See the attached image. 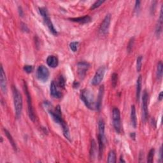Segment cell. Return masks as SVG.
Here are the masks:
<instances>
[{
	"label": "cell",
	"mask_w": 163,
	"mask_h": 163,
	"mask_svg": "<svg viewBox=\"0 0 163 163\" xmlns=\"http://www.w3.org/2000/svg\"><path fill=\"white\" fill-rule=\"evenodd\" d=\"M48 111L55 123L59 124L61 127H62L64 136L69 141H71V136H70L69 127L67 124L66 123L65 121L62 118L60 106L58 105L56 106L55 110H53L52 108H49Z\"/></svg>",
	"instance_id": "1"
},
{
	"label": "cell",
	"mask_w": 163,
	"mask_h": 163,
	"mask_svg": "<svg viewBox=\"0 0 163 163\" xmlns=\"http://www.w3.org/2000/svg\"><path fill=\"white\" fill-rule=\"evenodd\" d=\"M80 98L89 109H96V102L95 101L94 95L90 90L84 89L82 90L80 93Z\"/></svg>",
	"instance_id": "2"
},
{
	"label": "cell",
	"mask_w": 163,
	"mask_h": 163,
	"mask_svg": "<svg viewBox=\"0 0 163 163\" xmlns=\"http://www.w3.org/2000/svg\"><path fill=\"white\" fill-rule=\"evenodd\" d=\"M12 93H13V104L15 108V116L17 119L20 118L21 115L22 110V97L19 90L17 89L15 86H12Z\"/></svg>",
	"instance_id": "3"
},
{
	"label": "cell",
	"mask_w": 163,
	"mask_h": 163,
	"mask_svg": "<svg viewBox=\"0 0 163 163\" xmlns=\"http://www.w3.org/2000/svg\"><path fill=\"white\" fill-rule=\"evenodd\" d=\"M39 12L40 15H42V17L43 19L45 24L47 25V26L50 30V31L54 35H57L58 31L57 30L55 29L52 22L51 21V19L49 17L47 9H45V8H39Z\"/></svg>",
	"instance_id": "4"
},
{
	"label": "cell",
	"mask_w": 163,
	"mask_h": 163,
	"mask_svg": "<svg viewBox=\"0 0 163 163\" xmlns=\"http://www.w3.org/2000/svg\"><path fill=\"white\" fill-rule=\"evenodd\" d=\"M24 90L25 96L27 97L29 117L31 120L33 122H34L35 120L36 117H35L34 108H33V106L31 97L30 93H29L28 88V85H27V84H26V82H24Z\"/></svg>",
	"instance_id": "5"
},
{
	"label": "cell",
	"mask_w": 163,
	"mask_h": 163,
	"mask_svg": "<svg viewBox=\"0 0 163 163\" xmlns=\"http://www.w3.org/2000/svg\"><path fill=\"white\" fill-rule=\"evenodd\" d=\"M50 76V72L48 68L43 65H40L38 66L37 70V78L42 82H46Z\"/></svg>",
	"instance_id": "6"
},
{
	"label": "cell",
	"mask_w": 163,
	"mask_h": 163,
	"mask_svg": "<svg viewBox=\"0 0 163 163\" xmlns=\"http://www.w3.org/2000/svg\"><path fill=\"white\" fill-rule=\"evenodd\" d=\"M112 119H113V125L114 129L117 133L121 132V120L120 113L119 108H114L112 110Z\"/></svg>",
	"instance_id": "7"
},
{
	"label": "cell",
	"mask_w": 163,
	"mask_h": 163,
	"mask_svg": "<svg viewBox=\"0 0 163 163\" xmlns=\"http://www.w3.org/2000/svg\"><path fill=\"white\" fill-rule=\"evenodd\" d=\"M149 94L145 90L142 96V119L145 122L147 120L149 115V110H148V104H149Z\"/></svg>",
	"instance_id": "8"
},
{
	"label": "cell",
	"mask_w": 163,
	"mask_h": 163,
	"mask_svg": "<svg viewBox=\"0 0 163 163\" xmlns=\"http://www.w3.org/2000/svg\"><path fill=\"white\" fill-rule=\"evenodd\" d=\"M105 73V66H101L98 69L94 76V77L91 81V84L93 85H98L101 84L103 80Z\"/></svg>",
	"instance_id": "9"
},
{
	"label": "cell",
	"mask_w": 163,
	"mask_h": 163,
	"mask_svg": "<svg viewBox=\"0 0 163 163\" xmlns=\"http://www.w3.org/2000/svg\"><path fill=\"white\" fill-rule=\"evenodd\" d=\"M110 22H111V15L107 14L99 26V33L100 34L105 35L108 33Z\"/></svg>",
	"instance_id": "10"
},
{
	"label": "cell",
	"mask_w": 163,
	"mask_h": 163,
	"mask_svg": "<svg viewBox=\"0 0 163 163\" xmlns=\"http://www.w3.org/2000/svg\"><path fill=\"white\" fill-rule=\"evenodd\" d=\"M89 67L90 64L85 61H82L77 64V73L80 79H83L85 77Z\"/></svg>",
	"instance_id": "11"
},
{
	"label": "cell",
	"mask_w": 163,
	"mask_h": 163,
	"mask_svg": "<svg viewBox=\"0 0 163 163\" xmlns=\"http://www.w3.org/2000/svg\"><path fill=\"white\" fill-rule=\"evenodd\" d=\"M0 87L3 94H7V82L6 74L4 73L3 66H1L0 69Z\"/></svg>",
	"instance_id": "12"
},
{
	"label": "cell",
	"mask_w": 163,
	"mask_h": 163,
	"mask_svg": "<svg viewBox=\"0 0 163 163\" xmlns=\"http://www.w3.org/2000/svg\"><path fill=\"white\" fill-rule=\"evenodd\" d=\"M50 95L52 96L54 98H61L62 97V94L61 92L58 90L57 84H56L55 81H52V82L50 84Z\"/></svg>",
	"instance_id": "13"
},
{
	"label": "cell",
	"mask_w": 163,
	"mask_h": 163,
	"mask_svg": "<svg viewBox=\"0 0 163 163\" xmlns=\"http://www.w3.org/2000/svg\"><path fill=\"white\" fill-rule=\"evenodd\" d=\"M104 92H105L104 85H102L100 86V87L99 89V93H98V98H97V101H96V110H99L101 109L102 101H103V96H104Z\"/></svg>",
	"instance_id": "14"
},
{
	"label": "cell",
	"mask_w": 163,
	"mask_h": 163,
	"mask_svg": "<svg viewBox=\"0 0 163 163\" xmlns=\"http://www.w3.org/2000/svg\"><path fill=\"white\" fill-rule=\"evenodd\" d=\"M162 21H163V15H162V6L161 8V12L159 18L158 19L157 24L156 27V34L157 37H159L161 33H162Z\"/></svg>",
	"instance_id": "15"
},
{
	"label": "cell",
	"mask_w": 163,
	"mask_h": 163,
	"mask_svg": "<svg viewBox=\"0 0 163 163\" xmlns=\"http://www.w3.org/2000/svg\"><path fill=\"white\" fill-rule=\"evenodd\" d=\"M47 64L50 68H56L59 64V60L55 55H49L47 58Z\"/></svg>",
	"instance_id": "16"
},
{
	"label": "cell",
	"mask_w": 163,
	"mask_h": 163,
	"mask_svg": "<svg viewBox=\"0 0 163 163\" xmlns=\"http://www.w3.org/2000/svg\"><path fill=\"white\" fill-rule=\"evenodd\" d=\"M105 129V122L103 119H99L98 121V131H99L98 137L100 138L102 140H103L104 141H106Z\"/></svg>",
	"instance_id": "17"
},
{
	"label": "cell",
	"mask_w": 163,
	"mask_h": 163,
	"mask_svg": "<svg viewBox=\"0 0 163 163\" xmlns=\"http://www.w3.org/2000/svg\"><path fill=\"white\" fill-rule=\"evenodd\" d=\"M141 85H142V77H141V75H140L138 77V79L136 81V100L138 101H140L141 90Z\"/></svg>",
	"instance_id": "18"
},
{
	"label": "cell",
	"mask_w": 163,
	"mask_h": 163,
	"mask_svg": "<svg viewBox=\"0 0 163 163\" xmlns=\"http://www.w3.org/2000/svg\"><path fill=\"white\" fill-rule=\"evenodd\" d=\"M71 21L79 22L80 24H86L89 23L91 21V17L89 15H85V16L82 17H77V18H71L70 19Z\"/></svg>",
	"instance_id": "19"
},
{
	"label": "cell",
	"mask_w": 163,
	"mask_h": 163,
	"mask_svg": "<svg viewBox=\"0 0 163 163\" xmlns=\"http://www.w3.org/2000/svg\"><path fill=\"white\" fill-rule=\"evenodd\" d=\"M131 124L134 128H136L137 126V118H136V108L135 105L131 106Z\"/></svg>",
	"instance_id": "20"
},
{
	"label": "cell",
	"mask_w": 163,
	"mask_h": 163,
	"mask_svg": "<svg viewBox=\"0 0 163 163\" xmlns=\"http://www.w3.org/2000/svg\"><path fill=\"white\" fill-rule=\"evenodd\" d=\"M3 131L4 132V135H6V136L7 137V138L8 140H9L10 143V144H11L12 147H13V149H14L15 151H17V145H16V144H15V142L13 138V137L11 135V134L10 133V132L7 129H3Z\"/></svg>",
	"instance_id": "21"
},
{
	"label": "cell",
	"mask_w": 163,
	"mask_h": 163,
	"mask_svg": "<svg viewBox=\"0 0 163 163\" xmlns=\"http://www.w3.org/2000/svg\"><path fill=\"white\" fill-rule=\"evenodd\" d=\"M97 150L96 144L94 140H93L91 141V147H90V156L91 159H95L96 156V152Z\"/></svg>",
	"instance_id": "22"
},
{
	"label": "cell",
	"mask_w": 163,
	"mask_h": 163,
	"mask_svg": "<svg viewBox=\"0 0 163 163\" xmlns=\"http://www.w3.org/2000/svg\"><path fill=\"white\" fill-rule=\"evenodd\" d=\"M163 73V64L161 61H159L157 64V77L158 79H161Z\"/></svg>",
	"instance_id": "23"
},
{
	"label": "cell",
	"mask_w": 163,
	"mask_h": 163,
	"mask_svg": "<svg viewBox=\"0 0 163 163\" xmlns=\"http://www.w3.org/2000/svg\"><path fill=\"white\" fill-rule=\"evenodd\" d=\"M107 162L108 163H115L116 162V154L114 150H110L109 152Z\"/></svg>",
	"instance_id": "24"
},
{
	"label": "cell",
	"mask_w": 163,
	"mask_h": 163,
	"mask_svg": "<svg viewBox=\"0 0 163 163\" xmlns=\"http://www.w3.org/2000/svg\"><path fill=\"white\" fill-rule=\"evenodd\" d=\"M142 61H143V56L139 55L136 59V70L138 72H140L141 70Z\"/></svg>",
	"instance_id": "25"
},
{
	"label": "cell",
	"mask_w": 163,
	"mask_h": 163,
	"mask_svg": "<svg viewBox=\"0 0 163 163\" xmlns=\"http://www.w3.org/2000/svg\"><path fill=\"white\" fill-rule=\"evenodd\" d=\"M155 154V149H152L149 151V154H148L147 156V162L149 163H152L154 161V157Z\"/></svg>",
	"instance_id": "26"
},
{
	"label": "cell",
	"mask_w": 163,
	"mask_h": 163,
	"mask_svg": "<svg viewBox=\"0 0 163 163\" xmlns=\"http://www.w3.org/2000/svg\"><path fill=\"white\" fill-rule=\"evenodd\" d=\"M117 81H118V75L116 73H114L111 75V85L113 87H115L117 85Z\"/></svg>",
	"instance_id": "27"
},
{
	"label": "cell",
	"mask_w": 163,
	"mask_h": 163,
	"mask_svg": "<svg viewBox=\"0 0 163 163\" xmlns=\"http://www.w3.org/2000/svg\"><path fill=\"white\" fill-rule=\"evenodd\" d=\"M134 44H135V38H131L129 40V42L128 43V45H127V52H128L129 53H130L132 50V48H133V46H134Z\"/></svg>",
	"instance_id": "28"
},
{
	"label": "cell",
	"mask_w": 163,
	"mask_h": 163,
	"mask_svg": "<svg viewBox=\"0 0 163 163\" xmlns=\"http://www.w3.org/2000/svg\"><path fill=\"white\" fill-rule=\"evenodd\" d=\"M79 44V43L78 42H73L70 43V49L74 52H76V51H77V49H78Z\"/></svg>",
	"instance_id": "29"
},
{
	"label": "cell",
	"mask_w": 163,
	"mask_h": 163,
	"mask_svg": "<svg viewBox=\"0 0 163 163\" xmlns=\"http://www.w3.org/2000/svg\"><path fill=\"white\" fill-rule=\"evenodd\" d=\"M105 1H102V0H98V1H96L94 3H93L92 4V6L90 7V10H94L97 8H98L99 7H100L101 5L103 4V3H105Z\"/></svg>",
	"instance_id": "30"
},
{
	"label": "cell",
	"mask_w": 163,
	"mask_h": 163,
	"mask_svg": "<svg viewBox=\"0 0 163 163\" xmlns=\"http://www.w3.org/2000/svg\"><path fill=\"white\" fill-rule=\"evenodd\" d=\"M24 70L25 73H31L33 71V66L31 65H25L24 66Z\"/></svg>",
	"instance_id": "31"
},
{
	"label": "cell",
	"mask_w": 163,
	"mask_h": 163,
	"mask_svg": "<svg viewBox=\"0 0 163 163\" xmlns=\"http://www.w3.org/2000/svg\"><path fill=\"white\" fill-rule=\"evenodd\" d=\"M65 84H66V82H65L64 77L63 76H60V77L59 78V80H58L59 85L61 87L64 88V86H65Z\"/></svg>",
	"instance_id": "32"
},
{
	"label": "cell",
	"mask_w": 163,
	"mask_h": 163,
	"mask_svg": "<svg viewBox=\"0 0 163 163\" xmlns=\"http://www.w3.org/2000/svg\"><path fill=\"white\" fill-rule=\"evenodd\" d=\"M140 1H136L135 2V12H137L140 10Z\"/></svg>",
	"instance_id": "33"
},
{
	"label": "cell",
	"mask_w": 163,
	"mask_h": 163,
	"mask_svg": "<svg viewBox=\"0 0 163 163\" xmlns=\"http://www.w3.org/2000/svg\"><path fill=\"white\" fill-rule=\"evenodd\" d=\"M21 27H22V30L24 32H29V28L26 25V24H25L24 23H22L21 24Z\"/></svg>",
	"instance_id": "34"
},
{
	"label": "cell",
	"mask_w": 163,
	"mask_h": 163,
	"mask_svg": "<svg viewBox=\"0 0 163 163\" xmlns=\"http://www.w3.org/2000/svg\"><path fill=\"white\" fill-rule=\"evenodd\" d=\"M159 162H162V147H160V150H159Z\"/></svg>",
	"instance_id": "35"
},
{
	"label": "cell",
	"mask_w": 163,
	"mask_h": 163,
	"mask_svg": "<svg viewBox=\"0 0 163 163\" xmlns=\"http://www.w3.org/2000/svg\"><path fill=\"white\" fill-rule=\"evenodd\" d=\"M162 98H163V93H162V91H161V93H159V97H158V99H159V100L161 101H162Z\"/></svg>",
	"instance_id": "36"
},
{
	"label": "cell",
	"mask_w": 163,
	"mask_h": 163,
	"mask_svg": "<svg viewBox=\"0 0 163 163\" xmlns=\"http://www.w3.org/2000/svg\"><path fill=\"white\" fill-rule=\"evenodd\" d=\"M79 85H80L79 83L77 82H75L74 84H73V87L74 88H78Z\"/></svg>",
	"instance_id": "37"
},
{
	"label": "cell",
	"mask_w": 163,
	"mask_h": 163,
	"mask_svg": "<svg viewBox=\"0 0 163 163\" xmlns=\"http://www.w3.org/2000/svg\"><path fill=\"white\" fill-rule=\"evenodd\" d=\"M19 12L20 15H21V16H22L23 13H22V8H21V7H19Z\"/></svg>",
	"instance_id": "38"
},
{
	"label": "cell",
	"mask_w": 163,
	"mask_h": 163,
	"mask_svg": "<svg viewBox=\"0 0 163 163\" xmlns=\"http://www.w3.org/2000/svg\"><path fill=\"white\" fill-rule=\"evenodd\" d=\"M135 136H136V135H135V132H131V135H130V136H131V138H133V139L135 138V137H136Z\"/></svg>",
	"instance_id": "39"
},
{
	"label": "cell",
	"mask_w": 163,
	"mask_h": 163,
	"mask_svg": "<svg viewBox=\"0 0 163 163\" xmlns=\"http://www.w3.org/2000/svg\"><path fill=\"white\" fill-rule=\"evenodd\" d=\"M120 162H126L124 159H123V158H122V156H121V157H120Z\"/></svg>",
	"instance_id": "40"
}]
</instances>
